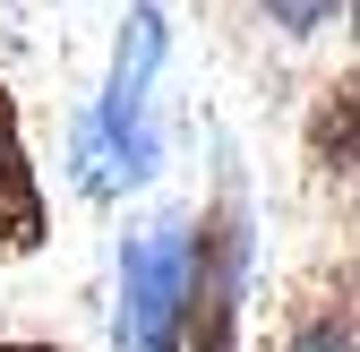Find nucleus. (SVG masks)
Listing matches in <instances>:
<instances>
[{"label":"nucleus","mask_w":360,"mask_h":352,"mask_svg":"<svg viewBox=\"0 0 360 352\" xmlns=\"http://www.w3.org/2000/svg\"><path fill=\"white\" fill-rule=\"evenodd\" d=\"M300 163H309V181L335 189V198L360 189V69L318 86V103L300 120Z\"/></svg>","instance_id":"obj_6"},{"label":"nucleus","mask_w":360,"mask_h":352,"mask_svg":"<svg viewBox=\"0 0 360 352\" xmlns=\"http://www.w3.org/2000/svg\"><path fill=\"white\" fill-rule=\"evenodd\" d=\"M112 352H189V215H155L120 241Z\"/></svg>","instance_id":"obj_3"},{"label":"nucleus","mask_w":360,"mask_h":352,"mask_svg":"<svg viewBox=\"0 0 360 352\" xmlns=\"http://www.w3.org/2000/svg\"><path fill=\"white\" fill-rule=\"evenodd\" d=\"M283 352H360V267H309L283 301Z\"/></svg>","instance_id":"obj_5"},{"label":"nucleus","mask_w":360,"mask_h":352,"mask_svg":"<svg viewBox=\"0 0 360 352\" xmlns=\"http://www.w3.org/2000/svg\"><path fill=\"white\" fill-rule=\"evenodd\" d=\"M343 9H352V0H257V18L275 26L283 43H309V34H326Z\"/></svg>","instance_id":"obj_7"},{"label":"nucleus","mask_w":360,"mask_h":352,"mask_svg":"<svg viewBox=\"0 0 360 352\" xmlns=\"http://www.w3.org/2000/svg\"><path fill=\"white\" fill-rule=\"evenodd\" d=\"M163 52H172V26L155 0L120 18V43H112V77L95 112H77L69 129V163H77V189L86 198H120V189H146L163 172V129H155V77H163Z\"/></svg>","instance_id":"obj_1"},{"label":"nucleus","mask_w":360,"mask_h":352,"mask_svg":"<svg viewBox=\"0 0 360 352\" xmlns=\"http://www.w3.org/2000/svg\"><path fill=\"white\" fill-rule=\"evenodd\" d=\"M249 292H257V206L240 163L223 155L214 198L189 215V352H249Z\"/></svg>","instance_id":"obj_2"},{"label":"nucleus","mask_w":360,"mask_h":352,"mask_svg":"<svg viewBox=\"0 0 360 352\" xmlns=\"http://www.w3.org/2000/svg\"><path fill=\"white\" fill-rule=\"evenodd\" d=\"M0 352H69V344H52V335H9Z\"/></svg>","instance_id":"obj_8"},{"label":"nucleus","mask_w":360,"mask_h":352,"mask_svg":"<svg viewBox=\"0 0 360 352\" xmlns=\"http://www.w3.org/2000/svg\"><path fill=\"white\" fill-rule=\"evenodd\" d=\"M43 249H52V189H43V172H34L18 86L0 77V267H26Z\"/></svg>","instance_id":"obj_4"},{"label":"nucleus","mask_w":360,"mask_h":352,"mask_svg":"<svg viewBox=\"0 0 360 352\" xmlns=\"http://www.w3.org/2000/svg\"><path fill=\"white\" fill-rule=\"evenodd\" d=\"M343 26H352V43H360V0H352V9H343Z\"/></svg>","instance_id":"obj_9"}]
</instances>
